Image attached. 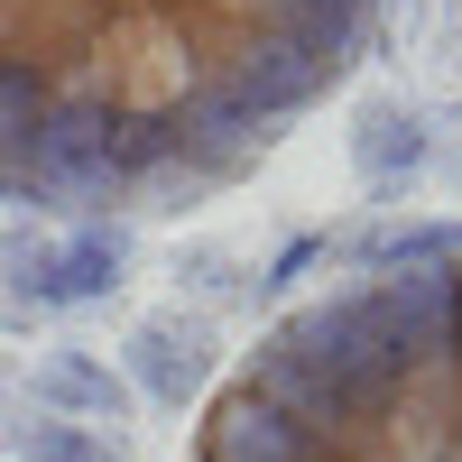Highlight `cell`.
<instances>
[{
  "label": "cell",
  "mask_w": 462,
  "mask_h": 462,
  "mask_svg": "<svg viewBox=\"0 0 462 462\" xmlns=\"http://www.w3.org/2000/svg\"><path fill=\"white\" fill-rule=\"evenodd\" d=\"M19 287L37 305H84L102 287H121V268H130V241H121V222H65V241H19Z\"/></svg>",
  "instance_id": "3957f363"
},
{
  "label": "cell",
  "mask_w": 462,
  "mask_h": 462,
  "mask_svg": "<svg viewBox=\"0 0 462 462\" xmlns=\"http://www.w3.org/2000/svg\"><path fill=\"white\" fill-rule=\"evenodd\" d=\"M370 28L379 0H0V204L195 213L333 102Z\"/></svg>",
  "instance_id": "6da1fadb"
},
{
  "label": "cell",
  "mask_w": 462,
  "mask_h": 462,
  "mask_svg": "<svg viewBox=\"0 0 462 462\" xmlns=\"http://www.w3.org/2000/svg\"><path fill=\"white\" fill-rule=\"evenodd\" d=\"M195 462H462V241L278 315L204 398Z\"/></svg>",
  "instance_id": "7a4b0ae2"
},
{
  "label": "cell",
  "mask_w": 462,
  "mask_h": 462,
  "mask_svg": "<svg viewBox=\"0 0 462 462\" xmlns=\"http://www.w3.org/2000/svg\"><path fill=\"white\" fill-rule=\"evenodd\" d=\"M416 158H426V130H416V111L370 102V111H361V130H352V167H361L370 185H398V176H416Z\"/></svg>",
  "instance_id": "8992f818"
},
{
  "label": "cell",
  "mask_w": 462,
  "mask_h": 462,
  "mask_svg": "<svg viewBox=\"0 0 462 462\" xmlns=\"http://www.w3.org/2000/svg\"><path fill=\"white\" fill-rule=\"evenodd\" d=\"M121 370H130V389L148 407H185V398L204 389V370H213V324L204 315H148L130 333Z\"/></svg>",
  "instance_id": "277c9868"
},
{
  "label": "cell",
  "mask_w": 462,
  "mask_h": 462,
  "mask_svg": "<svg viewBox=\"0 0 462 462\" xmlns=\"http://www.w3.org/2000/svg\"><path fill=\"white\" fill-rule=\"evenodd\" d=\"M19 453H28V462H121L93 426H65V416H37V435H28Z\"/></svg>",
  "instance_id": "52a82bcc"
},
{
  "label": "cell",
  "mask_w": 462,
  "mask_h": 462,
  "mask_svg": "<svg viewBox=\"0 0 462 462\" xmlns=\"http://www.w3.org/2000/svg\"><path fill=\"white\" fill-rule=\"evenodd\" d=\"M121 370H102L93 352H56V361H37V407L65 416V426H93V416H121Z\"/></svg>",
  "instance_id": "5b68a950"
}]
</instances>
